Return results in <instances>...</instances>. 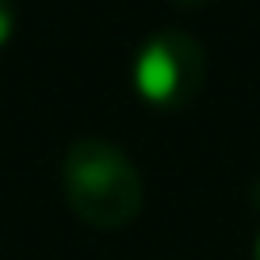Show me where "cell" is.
<instances>
[{
	"label": "cell",
	"mask_w": 260,
	"mask_h": 260,
	"mask_svg": "<svg viewBox=\"0 0 260 260\" xmlns=\"http://www.w3.org/2000/svg\"><path fill=\"white\" fill-rule=\"evenodd\" d=\"M16 4H12V0H0V50L8 46L12 39H16Z\"/></svg>",
	"instance_id": "3"
},
{
	"label": "cell",
	"mask_w": 260,
	"mask_h": 260,
	"mask_svg": "<svg viewBox=\"0 0 260 260\" xmlns=\"http://www.w3.org/2000/svg\"><path fill=\"white\" fill-rule=\"evenodd\" d=\"M61 191L77 222L88 230H126L142 214V172L115 142L81 138L61 157Z\"/></svg>",
	"instance_id": "1"
},
{
	"label": "cell",
	"mask_w": 260,
	"mask_h": 260,
	"mask_svg": "<svg viewBox=\"0 0 260 260\" xmlns=\"http://www.w3.org/2000/svg\"><path fill=\"white\" fill-rule=\"evenodd\" d=\"M207 81V50L187 31H153L130 57V88L157 111L187 107Z\"/></svg>",
	"instance_id": "2"
},
{
	"label": "cell",
	"mask_w": 260,
	"mask_h": 260,
	"mask_svg": "<svg viewBox=\"0 0 260 260\" xmlns=\"http://www.w3.org/2000/svg\"><path fill=\"white\" fill-rule=\"evenodd\" d=\"M252 260H260V234H256V245H252Z\"/></svg>",
	"instance_id": "5"
},
{
	"label": "cell",
	"mask_w": 260,
	"mask_h": 260,
	"mask_svg": "<svg viewBox=\"0 0 260 260\" xmlns=\"http://www.w3.org/2000/svg\"><path fill=\"white\" fill-rule=\"evenodd\" d=\"M172 4H184V8H199V4H211V0H172Z\"/></svg>",
	"instance_id": "4"
}]
</instances>
